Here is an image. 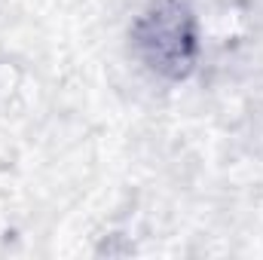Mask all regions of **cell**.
<instances>
[{
  "label": "cell",
  "instance_id": "cell-1",
  "mask_svg": "<svg viewBox=\"0 0 263 260\" xmlns=\"http://www.w3.org/2000/svg\"><path fill=\"white\" fill-rule=\"evenodd\" d=\"M138 55L162 77H187L196 65V22L181 0H156L135 22Z\"/></svg>",
  "mask_w": 263,
  "mask_h": 260
}]
</instances>
